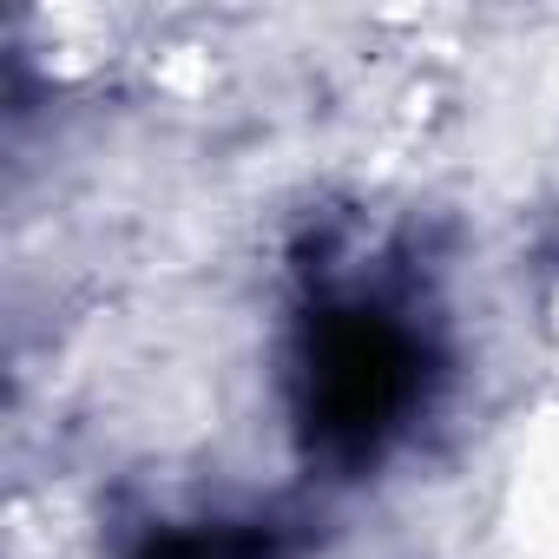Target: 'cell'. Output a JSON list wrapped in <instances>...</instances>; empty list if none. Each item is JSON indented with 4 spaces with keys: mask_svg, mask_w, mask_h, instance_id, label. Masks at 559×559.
Here are the masks:
<instances>
[{
    "mask_svg": "<svg viewBox=\"0 0 559 559\" xmlns=\"http://www.w3.org/2000/svg\"><path fill=\"white\" fill-rule=\"evenodd\" d=\"M415 395V349L389 317L349 310L317 330L310 356V415L330 441L369 448Z\"/></svg>",
    "mask_w": 559,
    "mask_h": 559,
    "instance_id": "6da1fadb",
    "label": "cell"
}]
</instances>
